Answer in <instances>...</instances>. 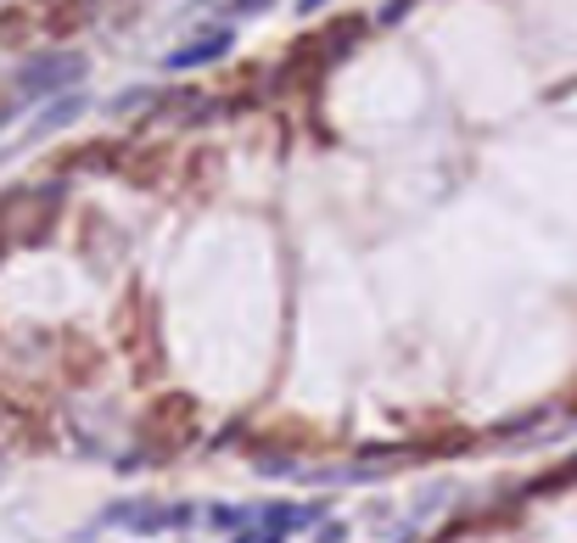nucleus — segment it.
I'll list each match as a JSON object with an SVG mask.
<instances>
[{"label":"nucleus","mask_w":577,"mask_h":543,"mask_svg":"<svg viewBox=\"0 0 577 543\" xmlns=\"http://www.w3.org/2000/svg\"><path fill=\"white\" fill-rule=\"evenodd\" d=\"M348 538V527L343 521H325V527H314V543H343Z\"/></svg>","instance_id":"nucleus-9"},{"label":"nucleus","mask_w":577,"mask_h":543,"mask_svg":"<svg viewBox=\"0 0 577 543\" xmlns=\"http://www.w3.org/2000/svg\"><path fill=\"white\" fill-rule=\"evenodd\" d=\"M84 107H90V95L84 90H68V95H51V102H45V113L34 118V140H45V135H57V129H68V124H79L84 118Z\"/></svg>","instance_id":"nucleus-4"},{"label":"nucleus","mask_w":577,"mask_h":543,"mask_svg":"<svg viewBox=\"0 0 577 543\" xmlns=\"http://www.w3.org/2000/svg\"><path fill=\"white\" fill-rule=\"evenodd\" d=\"M235 51V28L230 23H208V28H197L185 45H174V51L163 57V68L169 73H191V68H208V62H224Z\"/></svg>","instance_id":"nucleus-3"},{"label":"nucleus","mask_w":577,"mask_h":543,"mask_svg":"<svg viewBox=\"0 0 577 543\" xmlns=\"http://www.w3.org/2000/svg\"><path fill=\"white\" fill-rule=\"evenodd\" d=\"M258 510H264V505H208V527H219V532H247V527L258 521Z\"/></svg>","instance_id":"nucleus-5"},{"label":"nucleus","mask_w":577,"mask_h":543,"mask_svg":"<svg viewBox=\"0 0 577 543\" xmlns=\"http://www.w3.org/2000/svg\"><path fill=\"white\" fill-rule=\"evenodd\" d=\"M0 482H7V454H0Z\"/></svg>","instance_id":"nucleus-13"},{"label":"nucleus","mask_w":577,"mask_h":543,"mask_svg":"<svg viewBox=\"0 0 577 543\" xmlns=\"http://www.w3.org/2000/svg\"><path fill=\"white\" fill-rule=\"evenodd\" d=\"M152 102H158L152 84H129L124 95H113V113H135V107H152Z\"/></svg>","instance_id":"nucleus-6"},{"label":"nucleus","mask_w":577,"mask_h":543,"mask_svg":"<svg viewBox=\"0 0 577 543\" xmlns=\"http://www.w3.org/2000/svg\"><path fill=\"white\" fill-rule=\"evenodd\" d=\"M258 471H264V476H298V465L286 460V454H280V460H258Z\"/></svg>","instance_id":"nucleus-10"},{"label":"nucleus","mask_w":577,"mask_h":543,"mask_svg":"<svg viewBox=\"0 0 577 543\" xmlns=\"http://www.w3.org/2000/svg\"><path fill=\"white\" fill-rule=\"evenodd\" d=\"M320 7H325V0H298V12H303V18H314Z\"/></svg>","instance_id":"nucleus-12"},{"label":"nucleus","mask_w":577,"mask_h":543,"mask_svg":"<svg viewBox=\"0 0 577 543\" xmlns=\"http://www.w3.org/2000/svg\"><path fill=\"white\" fill-rule=\"evenodd\" d=\"M197 521V505H107L102 527H129V532H180Z\"/></svg>","instance_id":"nucleus-2"},{"label":"nucleus","mask_w":577,"mask_h":543,"mask_svg":"<svg viewBox=\"0 0 577 543\" xmlns=\"http://www.w3.org/2000/svg\"><path fill=\"white\" fill-rule=\"evenodd\" d=\"M230 543H286V532L269 527V521H253L247 532H230Z\"/></svg>","instance_id":"nucleus-7"},{"label":"nucleus","mask_w":577,"mask_h":543,"mask_svg":"<svg viewBox=\"0 0 577 543\" xmlns=\"http://www.w3.org/2000/svg\"><path fill=\"white\" fill-rule=\"evenodd\" d=\"M90 73V62L79 57V51H39V57H28L23 68H18V95L23 102H51V95H68V90H79V79Z\"/></svg>","instance_id":"nucleus-1"},{"label":"nucleus","mask_w":577,"mask_h":543,"mask_svg":"<svg viewBox=\"0 0 577 543\" xmlns=\"http://www.w3.org/2000/svg\"><path fill=\"white\" fill-rule=\"evenodd\" d=\"M275 7V0H224V23H235V18H264Z\"/></svg>","instance_id":"nucleus-8"},{"label":"nucleus","mask_w":577,"mask_h":543,"mask_svg":"<svg viewBox=\"0 0 577 543\" xmlns=\"http://www.w3.org/2000/svg\"><path fill=\"white\" fill-rule=\"evenodd\" d=\"M409 7H415V0H388V7H381V23H399Z\"/></svg>","instance_id":"nucleus-11"}]
</instances>
